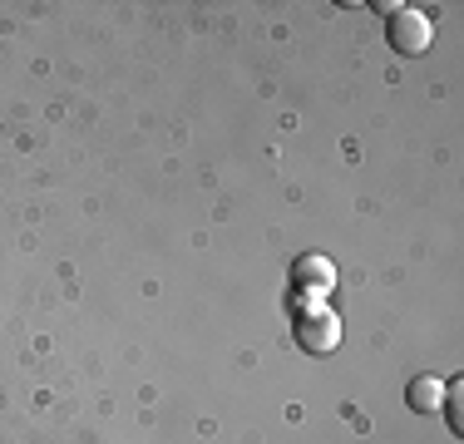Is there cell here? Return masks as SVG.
Returning <instances> with one entry per match:
<instances>
[{"mask_svg": "<svg viewBox=\"0 0 464 444\" xmlns=\"http://www.w3.org/2000/svg\"><path fill=\"white\" fill-rule=\"evenodd\" d=\"M405 400H411V410H420V415H435V410L445 405V385H440L435 375H415Z\"/></svg>", "mask_w": 464, "mask_h": 444, "instance_id": "cell-4", "label": "cell"}, {"mask_svg": "<svg viewBox=\"0 0 464 444\" xmlns=\"http://www.w3.org/2000/svg\"><path fill=\"white\" fill-rule=\"evenodd\" d=\"M459 391H464V381H450V385H445V405H440V410H445V420H450V430H455V435L464 430V415H459Z\"/></svg>", "mask_w": 464, "mask_h": 444, "instance_id": "cell-5", "label": "cell"}, {"mask_svg": "<svg viewBox=\"0 0 464 444\" xmlns=\"http://www.w3.org/2000/svg\"><path fill=\"white\" fill-rule=\"evenodd\" d=\"M385 35H391V50H395V54H425L430 40H435V25H430L425 10L401 5V10L391 15V25H385Z\"/></svg>", "mask_w": 464, "mask_h": 444, "instance_id": "cell-3", "label": "cell"}, {"mask_svg": "<svg viewBox=\"0 0 464 444\" xmlns=\"http://www.w3.org/2000/svg\"><path fill=\"white\" fill-rule=\"evenodd\" d=\"M331 286H336V262L322 257V252H306V257L292 262V292L302 302H326Z\"/></svg>", "mask_w": 464, "mask_h": 444, "instance_id": "cell-2", "label": "cell"}, {"mask_svg": "<svg viewBox=\"0 0 464 444\" xmlns=\"http://www.w3.org/2000/svg\"><path fill=\"white\" fill-rule=\"evenodd\" d=\"M292 331H296V346L312 351V355H326V351L341 346V321L331 316L322 302H306L302 311H296V326Z\"/></svg>", "mask_w": 464, "mask_h": 444, "instance_id": "cell-1", "label": "cell"}]
</instances>
